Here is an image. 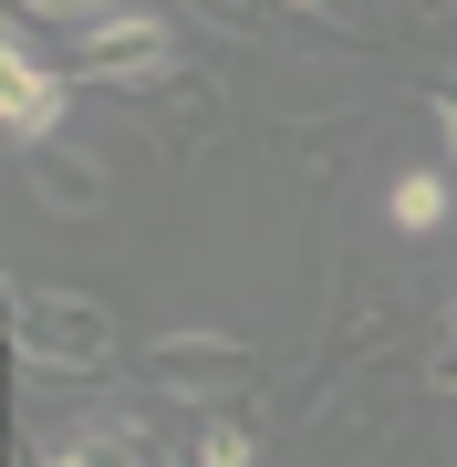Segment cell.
Wrapping results in <instances>:
<instances>
[{
  "mask_svg": "<svg viewBox=\"0 0 457 467\" xmlns=\"http://www.w3.org/2000/svg\"><path fill=\"white\" fill-rule=\"evenodd\" d=\"M385 208H395V229H406V239H437L447 208H457V167H406Z\"/></svg>",
  "mask_w": 457,
  "mask_h": 467,
  "instance_id": "cell-9",
  "label": "cell"
},
{
  "mask_svg": "<svg viewBox=\"0 0 457 467\" xmlns=\"http://www.w3.org/2000/svg\"><path fill=\"white\" fill-rule=\"evenodd\" d=\"M426 125H437V156L457 167V73H437V84H426Z\"/></svg>",
  "mask_w": 457,
  "mask_h": 467,
  "instance_id": "cell-12",
  "label": "cell"
},
{
  "mask_svg": "<svg viewBox=\"0 0 457 467\" xmlns=\"http://www.w3.org/2000/svg\"><path fill=\"white\" fill-rule=\"evenodd\" d=\"M260 374H271V364H260L250 343H229V333H156V343H146V384L177 395V405H208V416L250 405Z\"/></svg>",
  "mask_w": 457,
  "mask_h": 467,
  "instance_id": "cell-5",
  "label": "cell"
},
{
  "mask_svg": "<svg viewBox=\"0 0 457 467\" xmlns=\"http://www.w3.org/2000/svg\"><path fill=\"white\" fill-rule=\"evenodd\" d=\"M21 177H32V198L52 208V218H104V198H115V177H104V156H84V146H21Z\"/></svg>",
  "mask_w": 457,
  "mask_h": 467,
  "instance_id": "cell-8",
  "label": "cell"
},
{
  "mask_svg": "<svg viewBox=\"0 0 457 467\" xmlns=\"http://www.w3.org/2000/svg\"><path fill=\"white\" fill-rule=\"evenodd\" d=\"M198 467H260V426L250 416H208L198 426Z\"/></svg>",
  "mask_w": 457,
  "mask_h": 467,
  "instance_id": "cell-11",
  "label": "cell"
},
{
  "mask_svg": "<svg viewBox=\"0 0 457 467\" xmlns=\"http://www.w3.org/2000/svg\"><path fill=\"white\" fill-rule=\"evenodd\" d=\"M42 467H115V457H104V447H94V436H63V447H52Z\"/></svg>",
  "mask_w": 457,
  "mask_h": 467,
  "instance_id": "cell-14",
  "label": "cell"
},
{
  "mask_svg": "<svg viewBox=\"0 0 457 467\" xmlns=\"http://www.w3.org/2000/svg\"><path fill=\"white\" fill-rule=\"evenodd\" d=\"M426 384H437V395H457V333H437V343H426V364H416Z\"/></svg>",
  "mask_w": 457,
  "mask_h": 467,
  "instance_id": "cell-13",
  "label": "cell"
},
{
  "mask_svg": "<svg viewBox=\"0 0 457 467\" xmlns=\"http://www.w3.org/2000/svg\"><path fill=\"white\" fill-rule=\"evenodd\" d=\"M125 104H136V115L156 125V146H167V167H198V156H208V135L229 125V94L208 84L198 63H187L177 84H156V94H125Z\"/></svg>",
  "mask_w": 457,
  "mask_h": 467,
  "instance_id": "cell-6",
  "label": "cell"
},
{
  "mask_svg": "<svg viewBox=\"0 0 457 467\" xmlns=\"http://www.w3.org/2000/svg\"><path fill=\"white\" fill-rule=\"evenodd\" d=\"M426 395V374H395V364H374L354 374L343 395H322L312 405V467H374L406 436V405Z\"/></svg>",
  "mask_w": 457,
  "mask_h": 467,
  "instance_id": "cell-4",
  "label": "cell"
},
{
  "mask_svg": "<svg viewBox=\"0 0 457 467\" xmlns=\"http://www.w3.org/2000/svg\"><path fill=\"white\" fill-rule=\"evenodd\" d=\"M198 21H219V32H239V42H271V32H291V11L281 0H187Z\"/></svg>",
  "mask_w": 457,
  "mask_h": 467,
  "instance_id": "cell-10",
  "label": "cell"
},
{
  "mask_svg": "<svg viewBox=\"0 0 457 467\" xmlns=\"http://www.w3.org/2000/svg\"><path fill=\"white\" fill-rule=\"evenodd\" d=\"M63 73L73 84H104V94H156V84L187 73V42H177V21L156 0H125L94 32H63Z\"/></svg>",
  "mask_w": 457,
  "mask_h": 467,
  "instance_id": "cell-3",
  "label": "cell"
},
{
  "mask_svg": "<svg viewBox=\"0 0 457 467\" xmlns=\"http://www.w3.org/2000/svg\"><path fill=\"white\" fill-rule=\"evenodd\" d=\"M447 333H457V301H447Z\"/></svg>",
  "mask_w": 457,
  "mask_h": 467,
  "instance_id": "cell-17",
  "label": "cell"
},
{
  "mask_svg": "<svg viewBox=\"0 0 457 467\" xmlns=\"http://www.w3.org/2000/svg\"><path fill=\"white\" fill-rule=\"evenodd\" d=\"M406 11H416V21H447V11H457V0H406Z\"/></svg>",
  "mask_w": 457,
  "mask_h": 467,
  "instance_id": "cell-15",
  "label": "cell"
},
{
  "mask_svg": "<svg viewBox=\"0 0 457 467\" xmlns=\"http://www.w3.org/2000/svg\"><path fill=\"white\" fill-rule=\"evenodd\" d=\"M395 333H406V301H395V281H385V270H343L333 322H322L312 353H302V405L343 395V384L374 374V364H395Z\"/></svg>",
  "mask_w": 457,
  "mask_h": 467,
  "instance_id": "cell-2",
  "label": "cell"
},
{
  "mask_svg": "<svg viewBox=\"0 0 457 467\" xmlns=\"http://www.w3.org/2000/svg\"><path fill=\"white\" fill-rule=\"evenodd\" d=\"M447 467H457V426H447Z\"/></svg>",
  "mask_w": 457,
  "mask_h": 467,
  "instance_id": "cell-16",
  "label": "cell"
},
{
  "mask_svg": "<svg viewBox=\"0 0 457 467\" xmlns=\"http://www.w3.org/2000/svg\"><path fill=\"white\" fill-rule=\"evenodd\" d=\"M63 115H73V73L63 63H11V52H0V135H11V146H52Z\"/></svg>",
  "mask_w": 457,
  "mask_h": 467,
  "instance_id": "cell-7",
  "label": "cell"
},
{
  "mask_svg": "<svg viewBox=\"0 0 457 467\" xmlns=\"http://www.w3.org/2000/svg\"><path fill=\"white\" fill-rule=\"evenodd\" d=\"M11 353H21V374L94 384L115 364V312L94 291H63V281H11Z\"/></svg>",
  "mask_w": 457,
  "mask_h": 467,
  "instance_id": "cell-1",
  "label": "cell"
}]
</instances>
